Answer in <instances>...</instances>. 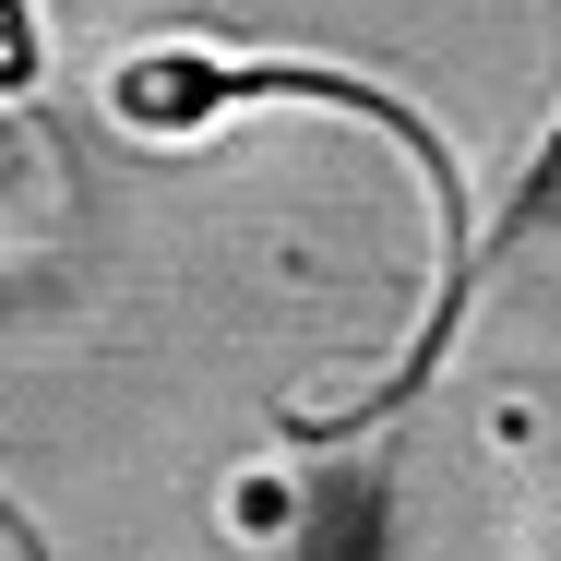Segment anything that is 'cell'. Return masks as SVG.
<instances>
[{
    "instance_id": "1",
    "label": "cell",
    "mask_w": 561,
    "mask_h": 561,
    "mask_svg": "<svg viewBox=\"0 0 561 561\" xmlns=\"http://www.w3.org/2000/svg\"><path fill=\"white\" fill-rule=\"evenodd\" d=\"M251 96H311V108H346V119H370V131H394L419 168H431V204H443L454 227V275H443V311H431V335L407 346V370L370 394V407H407L419 382H431V358L454 346V323H466V287H478V239H466V168H454V144L431 131V119L407 108V96H382V84H358V72H311V60H216V48H192V36H168V48H131L108 72V119H131V131H156V144H180V131H204V119L227 108H251ZM358 407V419H370Z\"/></svg>"
},
{
    "instance_id": "2",
    "label": "cell",
    "mask_w": 561,
    "mask_h": 561,
    "mask_svg": "<svg viewBox=\"0 0 561 561\" xmlns=\"http://www.w3.org/2000/svg\"><path fill=\"white\" fill-rule=\"evenodd\" d=\"M48 84V24L36 0H0V96H36Z\"/></svg>"
},
{
    "instance_id": "3",
    "label": "cell",
    "mask_w": 561,
    "mask_h": 561,
    "mask_svg": "<svg viewBox=\"0 0 561 561\" xmlns=\"http://www.w3.org/2000/svg\"><path fill=\"white\" fill-rule=\"evenodd\" d=\"M0 538H12V550H24V561H48V538H36V526H24L12 502H0Z\"/></svg>"
}]
</instances>
